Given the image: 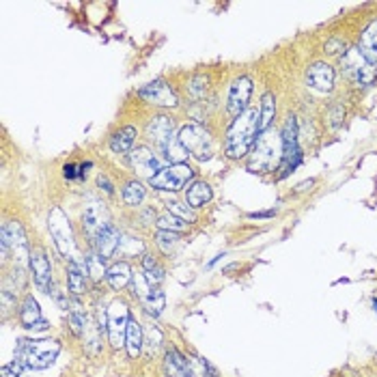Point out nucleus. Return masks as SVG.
<instances>
[{
    "instance_id": "nucleus-1",
    "label": "nucleus",
    "mask_w": 377,
    "mask_h": 377,
    "mask_svg": "<svg viewBox=\"0 0 377 377\" xmlns=\"http://www.w3.org/2000/svg\"><path fill=\"white\" fill-rule=\"evenodd\" d=\"M259 134H261L259 132V110L248 108L240 116H235V121L231 123V128L226 132V140H224L226 155L238 160V157H244L246 153H250Z\"/></svg>"
},
{
    "instance_id": "nucleus-2",
    "label": "nucleus",
    "mask_w": 377,
    "mask_h": 377,
    "mask_svg": "<svg viewBox=\"0 0 377 377\" xmlns=\"http://www.w3.org/2000/svg\"><path fill=\"white\" fill-rule=\"evenodd\" d=\"M61 353V343L54 339H39V341H20L15 349V360L33 371H41L54 364Z\"/></svg>"
},
{
    "instance_id": "nucleus-3",
    "label": "nucleus",
    "mask_w": 377,
    "mask_h": 377,
    "mask_svg": "<svg viewBox=\"0 0 377 377\" xmlns=\"http://www.w3.org/2000/svg\"><path fill=\"white\" fill-rule=\"evenodd\" d=\"M276 160H282V138L274 130H266L259 134L252 147V155L248 160V171L266 173L270 171Z\"/></svg>"
},
{
    "instance_id": "nucleus-4",
    "label": "nucleus",
    "mask_w": 377,
    "mask_h": 377,
    "mask_svg": "<svg viewBox=\"0 0 377 377\" xmlns=\"http://www.w3.org/2000/svg\"><path fill=\"white\" fill-rule=\"evenodd\" d=\"M343 72L358 86H367L377 76V61L369 56L360 45L349 48L343 56Z\"/></svg>"
},
{
    "instance_id": "nucleus-5",
    "label": "nucleus",
    "mask_w": 377,
    "mask_h": 377,
    "mask_svg": "<svg viewBox=\"0 0 377 377\" xmlns=\"http://www.w3.org/2000/svg\"><path fill=\"white\" fill-rule=\"evenodd\" d=\"M177 140L181 143V147L190 153L192 157H197L199 162H205L209 160L211 155H214L216 151V145H214V138H211V134L197 125V123H190V125H183Z\"/></svg>"
},
{
    "instance_id": "nucleus-6",
    "label": "nucleus",
    "mask_w": 377,
    "mask_h": 377,
    "mask_svg": "<svg viewBox=\"0 0 377 377\" xmlns=\"http://www.w3.org/2000/svg\"><path fill=\"white\" fill-rule=\"evenodd\" d=\"M192 177H194V171L183 162V164H173L169 169H162L155 177L149 179V183L155 190H162V192H177Z\"/></svg>"
},
{
    "instance_id": "nucleus-7",
    "label": "nucleus",
    "mask_w": 377,
    "mask_h": 377,
    "mask_svg": "<svg viewBox=\"0 0 377 377\" xmlns=\"http://www.w3.org/2000/svg\"><path fill=\"white\" fill-rule=\"evenodd\" d=\"M128 323H130V311L125 302L114 300L106 313V330L112 347H123L125 334H128Z\"/></svg>"
},
{
    "instance_id": "nucleus-8",
    "label": "nucleus",
    "mask_w": 377,
    "mask_h": 377,
    "mask_svg": "<svg viewBox=\"0 0 377 377\" xmlns=\"http://www.w3.org/2000/svg\"><path fill=\"white\" fill-rule=\"evenodd\" d=\"M0 238L7 240L9 250L13 252V259L20 266H31V252H29V242H26V235L24 229L17 220H11L9 224L3 226L0 231Z\"/></svg>"
},
{
    "instance_id": "nucleus-9",
    "label": "nucleus",
    "mask_w": 377,
    "mask_h": 377,
    "mask_svg": "<svg viewBox=\"0 0 377 377\" xmlns=\"http://www.w3.org/2000/svg\"><path fill=\"white\" fill-rule=\"evenodd\" d=\"M48 226H50V233H52V238H54L56 248H59L63 254L72 252V250H74V235H72V226H69V218L63 214L61 207H54V209L50 211Z\"/></svg>"
},
{
    "instance_id": "nucleus-10",
    "label": "nucleus",
    "mask_w": 377,
    "mask_h": 377,
    "mask_svg": "<svg viewBox=\"0 0 377 377\" xmlns=\"http://www.w3.org/2000/svg\"><path fill=\"white\" fill-rule=\"evenodd\" d=\"M280 138H282V169L285 173L289 169H295L298 162H300V147H298V128H295V119L289 116L282 125V132H280Z\"/></svg>"
},
{
    "instance_id": "nucleus-11",
    "label": "nucleus",
    "mask_w": 377,
    "mask_h": 377,
    "mask_svg": "<svg viewBox=\"0 0 377 377\" xmlns=\"http://www.w3.org/2000/svg\"><path fill=\"white\" fill-rule=\"evenodd\" d=\"M140 98L153 106H162V108H175L179 104L173 89L164 80H153L147 86H143L140 89Z\"/></svg>"
},
{
    "instance_id": "nucleus-12",
    "label": "nucleus",
    "mask_w": 377,
    "mask_h": 377,
    "mask_svg": "<svg viewBox=\"0 0 377 377\" xmlns=\"http://www.w3.org/2000/svg\"><path fill=\"white\" fill-rule=\"evenodd\" d=\"M82 220H84V229L89 233V238H93V240H95L106 226H110L106 207L95 199H89V203L84 207V214H82Z\"/></svg>"
},
{
    "instance_id": "nucleus-13",
    "label": "nucleus",
    "mask_w": 377,
    "mask_h": 377,
    "mask_svg": "<svg viewBox=\"0 0 377 377\" xmlns=\"http://www.w3.org/2000/svg\"><path fill=\"white\" fill-rule=\"evenodd\" d=\"M250 95H252V82H250V78L242 76V78L235 80L231 84V91H229V112L233 116H240L242 112H246Z\"/></svg>"
},
{
    "instance_id": "nucleus-14",
    "label": "nucleus",
    "mask_w": 377,
    "mask_h": 377,
    "mask_svg": "<svg viewBox=\"0 0 377 377\" xmlns=\"http://www.w3.org/2000/svg\"><path fill=\"white\" fill-rule=\"evenodd\" d=\"M31 270H33L37 287L45 293H50L52 291V266L43 250L31 252Z\"/></svg>"
},
{
    "instance_id": "nucleus-15",
    "label": "nucleus",
    "mask_w": 377,
    "mask_h": 377,
    "mask_svg": "<svg viewBox=\"0 0 377 377\" xmlns=\"http://www.w3.org/2000/svg\"><path fill=\"white\" fill-rule=\"evenodd\" d=\"M306 84L319 93H328L334 84V69L328 63H315L306 72Z\"/></svg>"
},
{
    "instance_id": "nucleus-16",
    "label": "nucleus",
    "mask_w": 377,
    "mask_h": 377,
    "mask_svg": "<svg viewBox=\"0 0 377 377\" xmlns=\"http://www.w3.org/2000/svg\"><path fill=\"white\" fill-rule=\"evenodd\" d=\"M173 130H175V123H173V119H169V116H153V119L147 123V136L162 151L173 140Z\"/></svg>"
},
{
    "instance_id": "nucleus-17",
    "label": "nucleus",
    "mask_w": 377,
    "mask_h": 377,
    "mask_svg": "<svg viewBox=\"0 0 377 377\" xmlns=\"http://www.w3.org/2000/svg\"><path fill=\"white\" fill-rule=\"evenodd\" d=\"M130 160H132V167H134L140 175H147L149 179L155 177V175L162 171L157 157H155L147 147H140V149L132 151V153H130Z\"/></svg>"
},
{
    "instance_id": "nucleus-18",
    "label": "nucleus",
    "mask_w": 377,
    "mask_h": 377,
    "mask_svg": "<svg viewBox=\"0 0 377 377\" xmlns=\"http://www.w3.org/2000/svg\"><path fill=\"white\" fill-rule=\"evenodd\" d=\"M121 233L116 231L112 224L110 226H106L98 238H95V248H98V254L100 256H104V259H110L116 250H119V246H121Z\"/></svg>"
},
{
    "instance_id": "nucleus-19",
    "label": "nucleus",
    "mask_w": 377,
    "mask_h": 377,
    "mask_svg": "<svg viewBox=\"0 0 377 377\" xmlns=\"http://www.w3.org/2000/svg\"><path fill=\"white\" fill-rule=\"evenodd\" d=\"M125 345H128V353L130 358H138L140 351H143V345H145V332L140 323L136 319H130L128 323V334H125Z\"/></svg>"
},
{
    "instance_id": "nucleus-20",
    "label": "nucleus",
    "mask_w": 377,
    "mask_h": 377,
    "mask_svg": "<svg viewBox=\"0 0 377 377\" xmlns=\"http://www.w3.org/2000/svg\"><path fill=\"white\" fill-rule=\"evenodd\" d=\"M67 272H69V291H72L74 295H80V293H84V278H86V263L84 261H78V259H72L69 261V268H67Z\"/></svg>"
},
{
    "instance_id": "nucleus-21",
    "label": "nucleus",
    "mask_w": 377,
    "mask_h": 377,
    "mask_svg": "<svg viewBox=\"0 0 377 377\" xmlns=\"http://www.w3.org/2000/svg\"><path fill=\"white\" fill-rule=\"evenodd\" d=\"M187 362L190 360L183 353H179L177 349H169L167 356H164V373H167V377H183Z\"/></svg>"
},
{
    "instance_id": "nucleus-22",
    "label": "nucleus",
    "mask_w": 377,
    "mask_h": 377,
    "mask_svg": "<svg viewBox=\"0 0 377 377\" xmlns=\"http://www.w3.org/2000/svg\"><path fill=\"white\" fill-rule=\"evenodd\" d=\"M185 201L190 207H203L205 203L211 201V187L209 183L205 181H194L190 187H187V192H185Z\"/></svg>"
},
{
    "instance_id": "nucleus-23",
    "label": "nucleus",
    "mask_w": 377,
    "mask_h": 377,
    "mask_svg": "<svg viewBox=\"0 0 377 377\" xmlns=\"http://www.w3.org/2000/svg\"><path fill=\"white\" fill-rule=\"evenodd\" d=\"M134 140H136V128L128 125L110 138V149L114 153H128L134 147Z\"/></svg>"
},
{
    "instance_id": "nucleus-24",
    "label": "nucleus",
    "mask_w": 377,
    "mask_h": 377,
    "mask_svg": "<svg viewBox=\"0 0 377 377\" xmlns=\"http://www.w3.org/2000/svg\"><path fill=\"white\" fill-rule=\"evenodd\" d=\"M132 278H134V276H132V268H130L128 263H114V266L108 270V274H106V280L110 282V287L116 289V291H121Z\"/></svg>"
},
{
    "instance_id": "nucleus-25",
    "label": "nucleus",
    "mask_w": 377,
    "mask_h": 377,
    "mask_svg": "<svg viewBox=\"0 0 377 377\" xmlns=\"http://www.w3.org/2000/svg\"><path fill=\"white\" fill-rule=\"evenodd\" d=\"M20 319H22V323H24V328H29V330H33L39 321H43L41 319V311H39V304H37V300L33 295H26L24 304H22Z\"/></svg>"
},
{
    "instance_id": "nucleus-26",
    "label": "nucleus",
    "mask_w": 377,
    "mask_h": 377,
    "mask_svg": "<svg viewBox=\"0 0 377 377\" xmlns=\"http://www.w3.org/2000/svg\"><path fill=\"white\" fill-rule=\"evenodd\" d=\"M274 114H276V102H274V95L268 93V95H263L261 108H259V132L270 130Z\"/></svg>"
},
{
    "instance_id": "nucleus-27",
    "label": "nucleus",
    "mask_w": 377,
    "mask_h": 377,
    "mask_svg": "<svg viewBox=\"0 0 377 377\" xmlns=\"http://www.w3.org/2000/svg\"><path fill=\"white\" fill-rule=\"evenodd\" d=\"M183 377H216V371L207 360L192 358L190 362H187V369H185Z\"/></svg>"
},
{
    "instance_id": "nucleus-28",
    "label": "nucleus",
    "mask_w": 377,
    "mask_h": 377,
    "mask_svg": "<svg viewBox=\"0 0 377 377\" xmlns=\"http://www.w3.org/2000/svg\"><path fill=\"white\" fill-rule=\"evenodd\" d=\"M360 48H362L369 56H373V59L377 61V20L371 22V24L364 29L362 41H360Z\"/></svg>"
},
{
    "instance_id": "nucleus-29",
    "label": "nucleus",
    "mask_w": 377,
    "mask_h": 377,
    "mask_svg": "<svg viewBox=\"0 0 377 377\" xmlns=\"http://www.w3.org/2000/svg\"><path fill=\"white\" fill-rule=\"evenodd\" d=\"M143 199H145V187H143V183H140V181H130L123 187V201H125V205L136 207V205L143 203Z\"/></svg>"
},
{
    "instance_id": "nucleus-30",
    "label": "nucleus",
    "mask_w": 377,
    "mask_h": 377,
    "mask_svg": "<svg viewBox=\"0 0 377 377\" xmlns=\"http://www.w3.org/2000/svg\"><path fill=\"white\" fill-rule=\"evenodd\" d=\"M143 304H145V309H147L149 315L157 317V315L162 313V309H164V304H167V298H164V293H162L160 289H153V291L143 300Z\"/></svg>"
},
{
    "instance_id": "nucleus-31",
    "label": "nucleus",
    "mask_w": 377,
    "mask_h": 377,
    "mask_svg": "<svg viewBox=\"0 0 377 377\" xmlns=\"http://www.w3.org/2000/svg\"><path fill=\"white\" fill-rule=\"evenodd\" d=\"M84 263H86V272L93 276V278H102V276H106L108 274V270L104 268V256H100L98 252L95 254H89L86 259H84Z\"/></svg>"
},
{
    "instance_id": "nucleus-32",
    "label": "nucleus",
    "mask_w": 377,
    "mask_h": 377,
    "mask_svg": "<svg viewBox=\"0 0 377 377\" xmlns=\"http://www.w3.org/2000/svg\"><path fill=\"white\" fill-rule=\"evenodd\" d=\"M155 224H157L160 231H173V233L183 231V229L187 226V224H185L181 218H177L175 214H164V216H160Z\"/></svg>"
},
{
    "instance_id": "nucleus-33",
    "label": "nucleus",
    "mask_w": 377,
    "mask_h": 377,
    "mask_svg": "<svg viewBox=\"0 0 377 377\" xmlns=\"http://www.w3.org/2000/svg\"><path fill=\"white\" fill-rule=\"evenodd\" d=\"M164 155H167L171 162H175V164H183V160L187 157V151L181 147V143H179V140H171V143L167 145V147H164Z\"/></svg>"
},
{
    "instance_id": "nucleus-34",
    "label": "nucleus",
    "mask_w": 377,
    "mask_h": 377,
    "mask_svg": "<svg viewBox=\"0 0 377 377\" xmlns=\"http://www.w3.org/2000/svg\"><path fill=\"white\" fill-rule=\"evenodd\" d=\"M177 242H179V235L173 233V231H160L157 233V246L162 248V252L169 254L177 246Z\"/></svg>"
},
{
    "instance_id": "nucleus-35",
    "label": "nucleus",
    "mask_w": 377,
    "mask_h": 377,
    "mask_svg": "<svg viewBox=\"0 0 377 377\" xmlns=\"http://www.w3.org/2000/svg\"><path fill=\"white\" fill-rule=\"evenodd\" d=\"M169 211L171 214H177V218H181V220L194 222V211L190 207H183L181 203H169Z\"/></svg>"
},
{
    "instance_id": "nucleus-36",
    "label": "nucleus",
    "mask_w": 377,
    "mask_h": 377,
    "mask_svg": "<svg viewBox=\"0 0 377 377\" xmlns=\"http://www.w3.org/2000/svg\"><path fill=\"white\" fill-rule=\"evenodd\" d=\"M145 343L149 345V349L151 351H155L157 347H160V343H162V332L155 328V325H149L147 328V332H145Z\"/></svg>"
},
{
    "instance_id": "nucleus-37",
    "label": "nucleus",
    "mask_w": 377,
    "mask_h": 377,
    "mask_svg": "<svg viewBox=\"0 0 377 377\" xmlns=\"http://www.w3.org/2000/svg\"><path fill=\"white\" fill-rule=\"evenodd\" d=\"M69 321H72V330H74V334H84V330H86V319L84 315H80L78 311H74L72 315H69Z\"/></svg>"
},
{
    "instance_id": "nucleus-38",
    "label": "nucleus",
    "mask_w": 377,
    "mask_h": 377,
    "mask_svg": "<svg viewBox=\"0 0 377 377\" xmlns=\"http://www.w3.org/2000/svg\"><path fill=\"white\" fill-rule=\"evenodd\" d=\"M143 274H145V278H147V282H149L151 287H157L160 282L164 280V272H162L157 266H155V268H151V270H145Z\"/></svg>"
},
{
    "instance_id": "nucleus-39",
    "label": "nucleus",
    "mask_w": 377,
    "mask_h": 377,
    "mask_svg": "<svg viewBox=\"0 0 377 377\" xmlns=\"http://www.w3.org/2000/svg\"><path fill=\"white\" fill-rule=\"evenodd\" d=\"M205 89H207V78L197 76V78L190 80V91H192V95H201V93H205Z\"/></svg>"
},
{
    "instance_id": "nucleus-40",
    "label": "nucleus",
    "mask_w": 377,
    "mask_h": 377,
    "mask_svg": "<svg viewBox=\"0 0 377 377\" xmlns=\"http://www.w3.org/2000/svg\"><path fill=\"white\" fill-rule=\"evenodd\" d=\"M22 367L17 360H13L11 364H7V367H3V377H22Z\"/></svg>"
},
{
    "instance_id": "nucleus-41",
    "label": "nucleus",
    "mask_w": 377,
    "mask_h": 377,
    "mask_svg": "<svg viewBox=\"0 0 377 377\" xmlns=\"http://www.w3.org/2000/svg\"><path fill=\"white\" fill-rule=\"evenodd\" d=\"M13 306H15V298H11V293L5 289V291H3V313L7 315L9 309H13Z\"/></svg>"
},
{
    "instance_id": "nucleus-42",
    "label": "nucleus",
    "mask_w": 377,
    "mask_h": 377,
    "mask_svg": "<svg viewBox=\"0 0 377 377\" xmlns=\"http://www.w3.org/2000/svg\"><path fill=\"white\" fill-rule=\"evenodd\" d=\"M337 48H345V43H343L341 39H332V41L325 43V52H328V54H337V52H339Z\"/></svg>"
},
{
    "instance_id": "nucleus-43",
    "label": "nucleus",
    "mask_w": 377,
    "mask_h": 377,
    "mask_svg": "<svg viewBox=\"0 0 377 377\" xmlns=\"http://www.w3.org/2000/svg\"><path fill=\"white\" fill-rule=\"evenodd\" d=\"M98 183H100V187H104V190H106L108 194H112V192H114V190H112V183H110L104 175H100V177H98Z\"/></svg>"
},
{
    "instance_id": "nucleus-44",
    "label": "nucleus",
    "mask_w": 377,
    "mask_h": 377,
    "mask_svg": "<svg viewBox=\"0 0 377 377\" xmlns=\"http://www.w3.org/2000/svg\"><path fill=\"white\" fill-rule=\"evenodd\" d=\"M78 173H76V167H74V164H69V167H65V177L67 179H74Z\"/></svg>"
}]
</instances>
